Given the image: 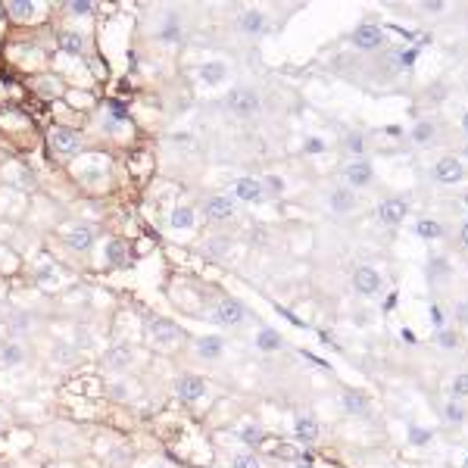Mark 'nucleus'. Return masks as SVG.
<instances>
[{"label":"nucleus","instance_id":"1","mask_svg":"<svg viewBox=\"0 0 468 468\" xmlns=\"http://www.w3.org/2000/svg\"><path fill=\"white\" fill-rule=\"evenodd\" d=\"M147 340L160 350H169L182 340V328L175 322H169V318H153V322L147 325Z\"/></svg>","mask_w":468,"mask_h":468},{"label":"nucleus","instance_id":"2","mask_svg":"<svg viewBox=\"0 0 468 468\" xmlns=\"http://www.w3.org/2000/svg\"><path fill=\"white\" fill-rule=\"evenodd\" d=\"M50 147L60 156H75L82 150V135L75 128H53L50 131Z\"/></svg>","mask_w":468,"mask_h":468},{"label":"nucleus","instance_id":"3","mask_svg":"<svg viewBox=\"0 0 468 468\" xmlns=\"http://www.w3.org/2000/svg\"><path fill=\"white\" fill-rule=\"evenodd\" d=\"M104 365L109 372H125L135 365V350L128 347V343H116V347H109L104 353Z\"/></svg>","mask_w":468,"mask_h":468},{"label":"nucleus","instance_id":"4","mask_svg":"<svg viewBox=\"0 0 468 468\" xmlns=\"http://www.w3.org/2000/svg\"><path fill=\"white\" fill-rule=\"evenodd\" d=\"M228 106L238 116H256L260 113V97H256V91H250V88H238V91L228 94Z\"/></svg>","mask_w":468,"mask_h":468},{"label":"nucleus","instance_id":"5","mask_svg":"<svg viewBox=\"0 0 468 468\" xmlns=\"http://www.w3.org/2000/svg\"><path fill=\"white\" fill-rule=\"evenodd\" d=\"M434 178L440 184H459L465 178V169L456 156H443V160H437V166H434Z\"/></svg>","mask_w":468,"mask_h":468},{"label":"nucleus","instance_id":"6","mask_svg":"<svg viewBox=\"0 0 468 468\" xmlns=\"http://www.w3.org/2000/svg\"><path fill=\"white\" fill-rule=\"evenodd\" d=\"M244 316H247V312H244V306H240L238 300H222V303H216V309H213V322L225 325V328L244 322Z\"/></svg>","mask_w":468,"mask_h":468},{"label":"nucleus","instance_id":"7","mask_svg":"<svg viewBox=\"0 0 468 468\" xmlns=\"http://www.w3.org/2000/svg\"><path fill=\"white\" fill-rule=\"evenodd\" d=\"M175 394L182 396L184 403H197L203 394H206V381L200 378V374H182L178 378V387H175Z\"/></svg>","mask_w":468,"mask_h":468},{"label":"nucleus","instance_id":"8","mask_svg":"<svg viewBox=\"0 0 468 468\" xmlns=\"http://www.w3.org/2000/svg\"><path fill=\"white\" fill-rule=\"evenodd\" d=\"M353 287L362 296H372L381 291V275L374 269H369V265H359V269L353 272Z\"/></svg>","mask_w":468,"mask_h":468},{"label":"nucleus","instance_id":"9","mask_svg":"<svg viewBox=\"0 0 468 468\" xmlns=\"http://www.w3.org/2000/svg\"><path fill=\"white\" fill-rule=\"evenodd\" d=\"M234 194H238V200L244 203H260L265 197V187H262V178H238V184H234Z\"/></svg>","mask_w":468,"mask_h":468},{"label":"nucleus","instance_id":"10","mask_svg":"<svg viewBox=\"0 0 468 468\" xmlns=\"http://www.w3.org/2000/svg\"><path fill=\"white\" fill-rule=\"evenodd\" d=\"M206 216L213 218V222H225V218L234 216V197L228 194H216V197L206 200Z\"/></svg>","mask_w":468,"mask_h":468},{"label":"nucleus","instance_id":"11","mask_svg":"<svg viewBox=\"0 0 468 468\" xmlns=\"http://www.w3.org/2000/svg\"><path fill=\"white\" fill-rule=\"evenodd\" d=\"M197 78L203 84H209V88H216V84H222L225 78H228V66H225L222 60H209L197 69Z\"/></svg>","mask_w":468,"mask_h":468},{"label":"nucleus","instance_id":"12","mask_svg":"<svg viewBox=\"0 0 468 468\" xmlns=\"http://www.w3.org/2000/svg\"><path fill=\"white\" fill-rule=\"evenodd\" d=\"M62 240L75 250H88L94 244V234H91L88 225H66V228H62Z\"/></svg>","mask_w":468,"mask_h":468},{"label":"nucleus","instance_id":"13","mask_svg":"<svg viewBox=\"0 0 468 468\" xmlns=\"http://www.w3.org/2000/svg\"><path fill=\"white\" fill-rule=\"evenodd\" d=\"M381 41H384V31L378 26H359L353 31V44L362 50H374V47H381Z\"/></svg>","mask_w":468,"mask_h":468},{"label":"nucleus","instance_id":"14","mask_svg":"<svg viewBox=\"0 0 468 468\" xmlns=\"http://www.w3.org/2000/svg\"><path fill=\"white\" fill-rule=\"evenodd\" d=\"M378 216H381V222H384V225H400L406 218V203L400 197H387L378 206Z\"/></svg>","mask_w":468,"mask_h":468},{"label":"nucleus","instance_id":"15","mask_svg":"<svg viewBox=\"0 0 468 468\" xmlns=\"http://www.w3.org/2000/svg\"><path fill=\"white\" fill-rule=\"evenodd\" d=\"M343 178L350 182V187H365L372 182V166L365 160H353L347 169H343Z\"/></svg>","mask_w":468,"mask_h":468},{"label":"nucleus","instance_id":"16","mask_svg":"<svg viewBox=\"0 0 468 468\" xmlns=\"http://www.w3.org/2000/svg\"><path fill=\"white\" fill-rule=\"evenodd\" d=\"M169 225L175 231H191L194 225H197V213H194L191 206H175L172 209V216H169Z\"/></svg>","mask_w":468,"mask_h":468},{"label":"nucleus","instance_id":"17","mask_svg":"<svg viewBox=\"0 0 468 468\" xmlns=\"http://www.w3.org/2000/svg\"><path fill=\"white\" fill-rule=\"evenodd\" d=\"M35 278H38V284H41V287H60L62 284V272H60V265H53V262L38 265Z\"/></svg>","mask_w":468,"mask_h":468},{"label":"nucleus","instance_id":"18","mask_svg":"<svg viewBox=\"0 0 468 468\" xmlns=\"http://www.w3.org/2000/svg\"><path fill=\"white\" fill-rule=\"evenodd\" d=\"M197 353H200L203 359H218V356L225 353V340L216 338V334H206V338L197 340Z\"/></svg>","mask_w":468,"mask_h":468},{"label":"nucleus","instance_id":"19","mask_svg":"<svg viewBox=\"0 0 468 468\" xmlns=\"http://www.w3.org/2000/svg\"><path fill=\"white\" fill-rule=\"evenodd\" d=\"M238 26L244 35H260V31H265V16L260 10H247V13H240Z\"/></svg>","mask_w":468,"mask_h":468},{"label":"nucleus","instance_id":"20","mask_svg":"<svg viewBox=\"0 0 468 468\" xmlns=\"http://www.w3.org/2000/svg\"><path fill=\"white\" fill-rule=\"evenodd\" d=\"M353 206H356V197H353L350 187H338V191L331 194V209L334 213H353Z\"/></svg>","mask_w":468,"mask_h":468},{"label":"nucleus","instance_id":"21","mask_svg":"<svg viewBox=\"0 0 468 468\" xmlns=\"http://www.w3.org/2000/svg\"><path fill=\"white\" fill-rule=\"evenodd\" d=\"M26 359V347L19 340H10L0 347V365H19Z\"/></svg>","mask_w":468,"mask_h":468},{"label":"nucleus","instance_id":"22","mask_svg":"<svg viewBox=\"0 0 468 468\" xmlns=\"http://www.w3.org/2000/svg\"><path fill=\"white\" fill-rule=\"evenodd\" d=\"M294 431H296L300 440L312 443V440H318V421L309 418V416H300V418H296V425H294Z\"/></svg>","mask_w":468,"mask_h":468},{"label":"nucleus","instance_id":"23","mask_svg":"<svg viewBox=\"0 0 468 468\" xmlns=\"http://www.w3.org/2000/svg\"><path fill=\"white\" fill-rule=\"evenodd\" d=\"M343 409L353 412V416H359V412L369 409V396L359 394V390H347V394H343Z\"/></svg>","mask_w":468,"mask_h":468},{"label":"nucleus","instance_id":"24","mask_svg":"<svg viewBox=\"0 0 468 468\" xmlns=\"http://www.w3.org/2000/svg\"><path fill=\"white\" fill-rule=\"evenodd\" d=\"M272 456L281 459V462H300L303 450L296 447V443H275V450H272Z\"/></svg>","mask_w":468,"mask_h":468},{"label":"nucleus","instance_id":"25","mask_svg":"<svg viewBox=\"0 0 468 468\" xmlns=\"http://www.w3.org/2000/svg\"><path fill=\"white\" fill-rule=\"evenodd\" d=\"M6 10H10L13 19L28 22L31 16H35V4H31V0H10V6H6Z\"/></svg>","mask_w":468,"mask_h":468},{"label":"nucleus","instance_id":"26","mask_svg":"<svg viewBox=\"0 0 468 468\" xmlns=\"http://www.w3.org/2000/svg\"><path fill=\"white\" fill-rule=\"evenodd\" d=\"M416 231H418V238H425V240H437V238H443V225H440V222H434V218H421V222L416 225Z\"/></svg>","mask_w":468,"mask_h":468},{"label":"nucleus","instance_id":"27","mask_svg":"<svg viewBox=\"0 0 468 468\" xmlns=\"http://www.w3.org/2000/svg\"><path fill=\"white\" fill-rule=\"evenodd\" d=\"M60 47H62L66 53H82L84 38L78 35V31H62V35H60Z\"/></svg>","mask_w":468,"mask_h":468},{"label":"nucleus","instance_id":"28","mask_svg":"<svg viewBox=\"0 0 468 468\" xmlns=\"http://www.w3.org/2000/svg\"><path fill=\"white\" fill-rule=\"evenodd\" d=\"M256 343H260V350H278L281 347V334L275 331V328H262Z\"/></svg>","mask_w":468,"mask_h":468},{"label":"nucleus","instance_id":"29","mask_svg":"<svg viewBox=\"0 0 468 468\" xmlns=\"http://www.w3.org/2000/svg\"><path fill=\"white\" fill-rule=\"evenodd\" d=\"M162 41H178L182 38V26H178V16H166V26L160 31Z\"/></svg>","mask_w":468,"mask_h":468},{"label":"nucleus","instance_id":"30","mask_svg":"<svg viewBox=\"0 0 468 468\" xmlns=\"http://www.w3.org/2000/svg\"><path fill=\"white\" fill-rule=\"evenodd\" d=\"M412 138H416V144H431V140H434V125L431 122H418L416 128H412Z\"/></svg>","mask_w":468,"mask_h":468},{"label":"nucleus","instance_id":"31","mask_svg":"<svg viewBox=\"0 0 468 468\" xmlns=\"http://www.w3.org/2000/svg\"><path fill=\"white\" fill-rule=\"evenodd\" d=\"M231 468H260V459H256L250 450H244V452H234Z\"/></svg>","mask_w":468,"mask_h":468},{"label":"nucleus","instance_id":"32","mask_svg":"<svg viewBox=\"0 0 468 468\" xmlns=\"http://www.w3.org/2000/svg\"><path fill=\"white\" fill-rule=\"evenodd\" d=\"M106 250H109V262H113V265H125V260H128V253H125V247L119 244V240H109Z\"/></svg>","mask_w":468,"mask_h":468},{"label":"nucleus","instance_id":"33","mask_svg":"<svg viewBox=\"0 0 468 468\" xmlns=\"http://www.w3.org/2000/svg\"><path fill=\"white\" fill-rule=\"evenodd\" d=\"M437 343H440V347H447V350H452L459 343V334L452 331V328H437Z\"/></svg>","mask_w":468,"mask_h":468},{"label":"nucleus","instance_id":"34","mask_svg":"<svg viewBox=\"0 0 468 468\" xmlns=\"http://www.w3.org/2000/svg\"><path fill=\"white\" fill-rule=\"evenodd\" d=\"M240 440H244V443H260L262 440V428L244 425V428H240Z\"/></svg>","mask_w":468,"mask_h":468},{"label":"nucleus","instance_id":"35","mask_svg":"<svg viewBox=\"0 0 468 468\" xmlns=\"http://www.w3.org/2000/svg\"><path fill=\"white\" fill-rule=\"evenodd\" d=\"M452 394H456V396H468V372H462V374H456V378H452Z\"/></svg>","mask_w":468,"mask_h":468},{"label":"nucleus","instance_id":"36","mask_svg":"<svg viewBox=\"0 0 468 468\" xmlns=\"http://www.w3.org/2000/svg\"><path fill=\"white\" fill-rule=\"evenodd\" d=\"M262 187H265V194H281L284 191V182L278 175H269V178H262Z\"/></svg>","mask_w":468,"mask_h":468},{"label":"nucleus","instance_id":"37","mask_svg":"<svg viewBox=\"0 0 468 468\" xmlns=\"http://www.w3.org/2000/svg\"><path fill=\"white\" fill-rule=\"evenodd\" d=\"M443 412H447L450 421H462L465 418V412H462V406H459V403H447V409H443Z\"/></svg>","mask_w":468,"mask_h":468},{"label":"nucleus","instance_id":"38","mask_svg":"<svg viewBox=\"0 0 468 468\" xmlns=\"http://www.w3.org/2000/svg\"><path fill=\"white\" fill-rule=\"evenodd\" d=\"M69 13H75V16H88V13H91V4H88V0H72V4H69Z\"/></svg>","mask_w":468,"mask_h":468},{"label":"nucleus","instance_id":"39","mask_svg":"<svg viewBox=\"0 0 468 468\" xmlns=\"http://www.w3.org/2000/svg\"><path fill=\"white\" fill-rule=\"evenodd\" d=\"M456 318H459V325H468V300L456 303Z\"/></svg>","mask_w":468,"mask_h":468},{"label":"nucleus","instance_id":"40","mask_svg":"<svg viewBox=\"0 0 468 468\" xmlns=\"http://www.w3.org/2000/svg\"><path fill=\"white\" fill-rule=\"evenodd\" d=\"M409 437H412V443H428V440H431V434L418 431V428H409Z\"/></svg>","mask_w":468,"mask_h":468},{"label":"nucleus","instance_id":"41","mask_svg":"<svg viewBox=\"0 0 468 468\" xmlns=\"http://www.w3.org/2000/svg\"><path fill=\"white\" fill-rule=\"evenodd\" d=\"M425 10H428V13H440V10H443V0H428Z\"/></svg>","mask_w":468,"mask_h":468},{"label":"nucleus","instance_id":"42","mask_svg":"<svg viewBox=\"0 0 468 468\" xmlns=\"http://www.w3.org/2000/svg\"><path fill=\"white\" fill-rule=\"evenodd\" d=\"M350 150H353V153H362V138H359V135L350 138Z\"/></svg>","mask_w":468,"mask_h":468},{"label":"nucleus","instance_id":"43","mask_svg":"<svg viewBox=\"0 0 468 468\" xmlns=\"http://www.w3.org/2000/svg\"><path fill=\"white\" fill-rule=\"evenodd\" d=\"M318 150H322V140H309L306 144V153H318Z\"/></svg>","mask_w":468,"mask_h":468},{"label":"nucleus","instance_id":"44","mask_svg":"<svg viewBox=\"0 0 468 468\" xmlns=\"http://www.w3.org/2000/svg\"><path fill=\"white\" fill-rule=\"evenodd\" d=\"M459 238H462V244H465V247H468V222H465V225H462V231H459Z\"/></svg>","mask_w":468,"mask_h":468},{"label":"nucleus","instance_id":"45","mask_svg":"<svg viewBox=\"0 0 468 468\" xmlns=\"http://www.w3.org/2000/svg\"><path fill=\"white\" fill-rule=\"evenodd\" d=\"M462 131H465V135H468V113L462 116Z\"/></svg>","mask_w":468,"mask_h":468},{"label":"nucleus","instance_id":"46","mask_svg":"<svg viewBox=\"0 0 468 468\" xmlns=\"http://www.w3.org/2000/svg\"><path fill=\"white\" fill-rule=\"evenodd\" d=\"M4 428H6V416H4V412H0V431H4Z\"/></svg>","mask_w":468,"mask_h":468},{"label":"nucleus","instance_id":"47","mask_svg":"<svg viewBox=\"0 0 468 468\" xmlns=\"http://www.w3.org/2000/svg\"><path fill=\"white\" fill-rule=\"evenodd\" d=\"M462 153H465V160H468V144H465V150H462Z\"/></svg>","mask_w":468,"mask_h":468},{"label":"nucleus","instance_id":"48","mask_svg":"<svg viewBox=\"0 0 468 468\" xmlns=\"http://www.w3.org/2000/svg\"><path fill=\"white\" fill-rule=\"evenodd\" d=\"M50 468H69V465H50Z\"/></svg>","mask_w":468,"mask_h":468},{"label":"nucleus","instance_id":"49","mask_svg":"<svg viewBox=\"0 0 468 468\" xmlns=\"http://www.w3.org/2000/svg\"><path fill=\"white\" fill-rule=\"evenodd\" d=\"M147 468H162V465H147Z\"/></svg>","mask_w":468,"mask_h":468},{"label":"nucleus","instance_id":"50","mask_svg":"<svg viewBox=\"0 0 468 468\" xmlns=\"http://www.w3.org/2000/svg\"><path fill=\"white\" fill-rule=\"evenodd\" d=\"M465 465H468V456H465Z\"/></svg>","mask_w":468,"mask_h":468},{"label":"nucleus","instance_id":"51","mask_svg":"<svg viewBox=\"0 0 468 468\" xmlns=\"http://www.w3.org/2000/svg\"><path fill=\"white\" fill-rule=\"evenodd\" d=\"M218 468H222V465H218Z\"/></svg>","mask_w":468,"mask_h":468}]
</instances>
